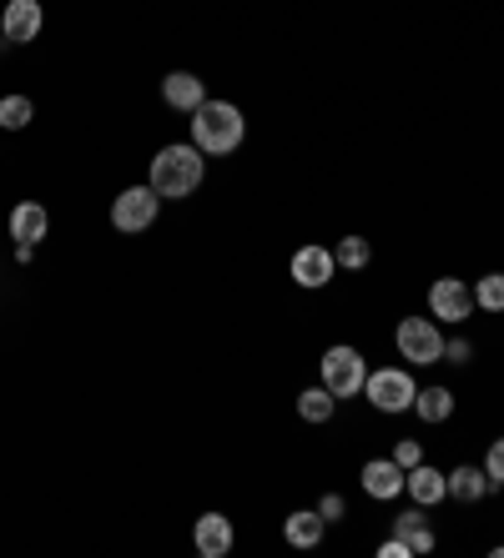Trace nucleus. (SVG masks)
Segmentation results:
<instances>
[{"mask_svg":"<svg viewBox=\"0 0 504 558\" xmlns=\"http://www.w3.org/2000/svg\"><path fill=\"white\" fill-rule=\"evenodd\" d=\"M202 177H207V156H202L192 142H172L152 156L146 186H152L161 202H182V196H192L202 186Z\"/></svg>","mask_w":504,"mask_h":558,"instance_id":"nucleus-1","label":"nucleus"},{"mask_svg":"<svg viewBox=\"0 0 504 558\" xmlns=\"http://www.w3.org/2000/svg\"><path fill=\"white\" fill-rule=\"evenodd\" d=\"M192 146H197L202 156H232L242 146V136H248V121H242V111L232 101H207L192 111Z\"/></svg>","mask_w":504,"mask_h":558,"instance_id":"nucleus-2","label":"nucleus"},{"mask_svg":"<svg viewBox=\"0 0 504 558\" xmlns=\"http://www.w3.org/2000/svg\"><path fill=\"white\" fill-rule=\"evenodd\" d=\"M323 388L344 403V398H359L363 383H369V363H363L359 348H348V342H333L328 352H323Z\"/></svg>","mask_w":504,"mask_h":558,"instance_id":"nucleus-3","label":"nucleus"},{"mask_svg":"<svg viewBox=\"0 0 504 558\" xmlns=\"http://www.w3.org/2000/svg\"><path fill=\"white\" fill-rule=\"evenodd\" d=\"M363 398H369L379 413H413V398H419V383H413L409 367H373L369 383H363Z\"/></svg>","mask_w":504,"mask_h":558,"instance_id":"nucleus-4","label":"nucleus"},{"mask_svg":"<svg viewBox=\"0 0 504 558\" xmlns=\"http://www.w3.org/2000/svg\"><path fill=\"white\" fill-rule=\"evenodd\" d=\"M394 348H398V357L413 367L444 363V332H439L434 317H404V323L394 327Z\"/></svg>","mask_w":504,"mask_h":558,"instance_id":"nucleus-5","label":"nucleus"},{"mask_svg":"<svg viewBox=\"0 0 504 558\" xmlns=\"http://www.w3.org/2000/svg\"><path fill=\"white\" fill-rule=\"evenodd\" d=\"M157 211H161V196L152 192V186H127V192H117V202H111V227H117L121 236H136L157 221Z\"/></svg>","mask_w":504,"mask_h":558,"instance_id":"nucleus-6","label":"nucleus"},{"mask_svg":"<svg viewBox=\"0 0 504 558\" xmlns=\"http://www.w3.org/2000/svg\"><path fill=\"white\" fill-rule=\"evenodd\" d=\"M469 312H475V287L459 282V277H439L429 282V317L434 323H469Z\"/></svg>","mask_w":504,"mask_h":558,"instance_id":"nucleus-7","label":"nucleus"},{"mask_svg":"<svg viewBox=\"0 0 504 558\" xmlns=\"http://www.w3.org/2000/svg\"><path fill=\"white\" fill-rule=\"evenodd\" d=\"M333 272H338V257H333V247H323V242H303V247L292 252V262H288V277L303 287V292L328 287Z\"/></svg>","mask_w":504,"mask_h":558,"instance_id":"nucleus-8","label":"nucleus"},{"mask_svg":"<svg viewBox=\"0 0 504 558\" xmlns=\"http://www.w3.org/2000/svg\"><path fill=\"white\" fill-rule=\"evenodd\" d=\"M46 26V11H40V0H5V11H0V40H11V46H31Z\"/></svg>","mask_w":504,"mask_h":558,"instance_id":"nucleus-9","label":"nucleus"},{"mask_svg":"<svg viewBox=\"0 0 504 558\" xmlns=\"http://www.w3.org/2000/svg\"><path fill=\"white\" fill-rule=\"evenodd\" d=\"M404 494L413 498L419 508H439V504H449V473L434 463H419L404 473Z\"/></svg>","mask_w":504,"mask_h":558,"instance_id":"nucleus-10","label":"nucleus"},{"mask_svg":"<svg viewBox=\"0 0 504 558\" xmlns=\"http://www.w3.org/2000/svg\"><path fill=\"white\" fill-rule=\"evenodd\" d=\"M51 236V211L46 202H15L11 207V242L15 247H36Z\"/></svg>","mask_w":504,"mask_h":558,"instance_id":"nucleus-11","label":"nucleus"},{"mask_svg":"<svg viewBox=\"0 0 504 558\" xmlns=\"http://www.w3.org/2000/svg\"><path fill=\"white\" fill-rule=\"evenodd\" d=\"M192 548H197L202 558H227L232 554V519H227V513H202V519L192 523Z\"/></svg>","mask_w":504,"mask_h":558,"instance_id":"nucleus-12","label":"nucleus"},{"mask_svg":"<svg viewBox=\"0 0 504 558\" xmlns=\"http://www.w3.org/2000/svg\"><path fill=\"white\" fill-rule=\"evenodd\" d=\"M359 483H363V494H369L373 504H388V498L404 494V468H398L394 458H369L363 473H359Z\"/></svg>","mask_w":504,"mask_h":558,"instance_id":"nucleus-13","label":"nucleus"},{"mask_svg":"<svg viewBox=\"0 0 504 558\" xmlns=\"http://www.w3.org/2000/svg\"><path fill=\"white\" fill-rule=\"evenodd\" d=\"M161 101L172 106V111L192 117V111L207 101V81L192 76V71H167V76H161Z\"/></svg>","mask_w":504,"mask_h":558,"instance_id":"nucleus-14","label":"nucleus"},{"mask_svg":"<svg viewBox=\"0 0 504 558\" xmlns=\"http://www.w3.org/2000/svg\"><path fill=\"white\" fill-rule=\"evenodd\" d=\"M490 473H484V463H459L449 473V498L454 504H479V498H490Z\"/></svg>","mask_w":504,"mask_h":558,"instance_id":"nucleus-15","label":"nucleus"},{"mask_svg":"<svg viewBox=\"0 0 504 558\" xmlns=\"http://www.w3.org/2000/svg\"><path fill=\"white\" fill-rule=\"evenodd\" d=\"M388 529L398 533V538H404V544H409V554H434V529H429V519H424V508L413 504L409 513H398L394 523H388Z\"/></svg>","mask_w":504,"mask_h":558,"instance_id":"nucleus-16","label":"nucleus"},{"mask_svg":"<svg viewBox=\"0 0 504 558\" xmlns=\"http://www.w3.org/2000/svg\"><path fill=\"white\" fill-rule=\"evenodd\" d=\"M323 533H328V523H323L319 508H298V513H288V523H283V538H288L292 548H319Z\"/></svg>","mask_w":504,"mask_h":558,"instance_id":"nucleus-17","label":"nucleus"},{"mask_svg":"<svg viewBox=\"0 0 504 558\" xmlns=\"http://www.w3.org/2000/svg\"><path fill=\"white\" fill-rule=\"evenodd\" d=\"M413 417H424L429 428H439V423H449L454 417V392L449 388H419V398H413Z\"/></svg>","mask_w":504,"mask_h":558,"instance_id":"nucleus-18","label":"nucleus"},{"mask_svg":"<svg viewBox=\"0 0 504 558\" xmlns=\"http://www.w3.org/2000/svg\"><path fill=\"white\" fill-rule=\"evenodd\" d=\"M333 413H338V398H333L323 383L298 392V417H303V423H333Z\"/></svg>","mask_w":504,"mask_h":558,"instance_id":"nucleus-19","label":"nucleus"},{"mask_svg":"<svg viewBox=\"0 0 504 558\" xmlns=\"http://www.w3.org/2000/svg\"><path fill=\"white\" fill-rule=\"evenodd\" d=\"M333 257H338L344 272H363L373 262V242L369 236H344V242H333Z\"/></svg>","mask_w":504,"mask_h":558,"instance_id":"nucleus-20","label":"nucleus"},{"mask_svg":"<svg viewBox=\"0 0 504 558\" xmlns=\"http://www.w3.org/2000/svg\"><path fill=\"white\" fill-rule=\"evenodd\" d=\"M31 121H36V101H31V96H0V126L26 131Z\"/></svg>","mask_w":504,"mask_h":558,"instance_id":"nucleus-21","label":"nucleus"},{"mask_svg":"<svg viewBox=\"0 0 504 558\" xmlns=\"http://www.w3.org/2000/svg\"><path fill=\"white\" fill-rule=\"evenodd\" d=\"M475 287V307L479 312H504V272H484Z\"/></svg>","mask_w":504,"mask_h":558,"instance_id":"nucleus-22","label":"nucleus"},{"mask_svg":"<svg viewBox=\"0 0 504 558\" xmlns=\"http://www.w3.org/2000/svg\"><path fill=\"white\" fill-rule=\"evenodd\" d=\"M388 458H394V463L404 468V473H409V468L424 463V442H419V438H398V442H394V453H388Z\"/></svg>","mask_w":504,"mask_h":558,"instance_id":"nucleus-23","label":"nucleus"},{"mask_svg":"<svg viewBox=\"0 0 504 558\" xmlns=\"http://www.w3.org/2000/svg\"><path fill=\"white\" fill-rule=\"evenodd\" d=\"M484 473H490V488H504V438L490 442V453H484Z\"/></svg>","mask_w":504,"mask_h":558,"instance_id":"nucleus-24","label":"nucleus"},{"mask_svg":"<svg viewBox=\"0 0 504 558\" xmlns=\"http://www.w3.org/2000/svg\"><path fill=\"white\" fill-rule=\"evenodd\" d=\"M469 357H475V342H469V338H444V363L465 367Z\"/></svg>","mask_w":504,"mask_h":558,"instance_id":"nucleus-25","label":"nucleus"},{"mask_svg":"<svg viewBox=\"0 0 504 558\" xmlns=\"http://www.w3.org/2000/svg\"><path fill=\"white\" fill-rule=\"evenodd\" d=\"M319 513H323V523H338V519L348 513V504H344L338 494H323V498H319Z\"/></svg>","mask_w":504,"mask_h":558,"instance_id":"nucleus-26","label":"nucleus"},{"mask_svg":"<svg viewBox=\"0 0 504 558\" xmlns=\"http://www.w3.org/2000/svg\"><path fill=\"white\" fill-rule=\"evenodd\" d=\"M379 554H384V558H413V554H409V544H404L398 533H388L384 544H379Z\"/></svg>","mask_w":504,"mask_h":558,"instance_id":"nucleus-27","label":"nucleus"}]
</instances>
